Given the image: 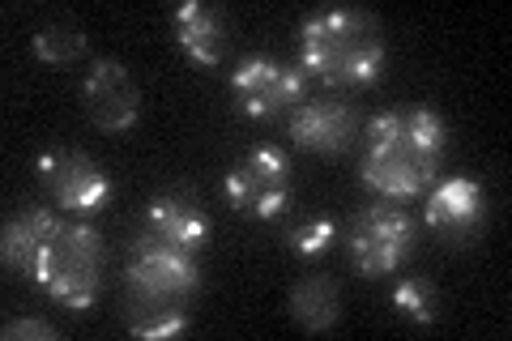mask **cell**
Instances as JSON below:
<instances>
[{"label": "cell", "mask_w": 512, "mask_h": 341, "mask_svg": "<svg viewBox=\"0 0 512 341\" xmlns=\"http://www.w3.org/2000/svg\"><path fill=\"white\" fill-rule=\"evenodd\" d=\"M201 286V265L197 252L175 248V243L141 231L128 243L124 256V295L133 299H163V303H184L197 295Z\"/></svg>", "instance_id": "obj_4"}, {"label": "cell", "mask_w": 512, "mask_h": 341, "mask_svg": "<svg viewBox=\"0 0 512 341\" xmlns=\"http://www.w3.org/2000/svg\"><path fill=\"white\" fill-rule=\"evenodd\" d=\"M35 56L43 64H52V69H64V64H77L90 56V35L73 22H52L35 35Z\"/></svg>", "instance_id": "obj_17"}, {"label": "cell", "mask_w": 512, "mask_h": 341, "mask_svg": "<svg viewBox=\"0 0 512 341\" xmlns=\"http://www.w3.org/2000/svg\"><path fill=\"white\" fill-rule=\"evenodd\" d=\"M448 150V128L431 107L380 111L367 124L359 180L384 201L427 197Z\"/></svg>", "instance_id": "obj_1"}, {"label": "cell", "mask_w": 512, "mask_h": 341, "mask_svg": "<svg viewBox=\"0 0 512 341\" xmlns=\"http://www.w3.org/2000/svg\"><path fill=\"white\" fill-rule=\"evenodd\" d=\"M231 94L248 120L269 124L291 116L308 99V77L299 64H286L278 56H244L231 73Z\"/></svg>", "instance_id": "obj_7"}, {"label": "cell", "mask_w": 512, "mask_h": 341, "mask_svg": "<svg viewBox=\"0 0 512 341\" xmlns=\"http://www.w3.org/2000/svg\"><path fill=\"white\" fill-rule=\"evenodd\" d=\"M35 171H39V184L52 192V201L64 205L69 214L90 218L111 201L107 171L82 150H43Z\"/></svg>", "instance_id": "obj_8"}, {"label": "cell", "mask_w": 512, "mask_h": 341, "mask_svg": "<svg viewBox=\"0 0 512 341\" xmlns=\"http://www.w3.org/2000/svg\"><path fill=\"white\" fill-rule=\"evenodd\" d=\"M146 231L175 243V248H188V252H201L210 243V218H205L201 201L184 188H167L150 197L146 205Z\"/></svg>", "instance_id": "obj_12"}, {"label": "cell", "mask_w": 512, "mask_h": 341, "mask_svg": "<svg viewBox=\"0 0 512 341\" xmlns=\"http://www.w3.org/2000/svg\"><path fill=\"white\" fill-rule=\"evenodd\" d=\"M419 243V226L397 201H380L350 222L346 231V252L363 278H389L414 256Z\"/></svg>", "instance_id": "obj_5"}, {"label": "cell", "mask_w": 512, "mask_h": 341, "mask_svg": "<svg viewBox=\"0 0 512 341\" xmlns=\"http://www.w3.org/2000/svg\"><path fill=\"white\" fill-rule=\"evenodd\" d=\"M227 39H231V26L222 9L201 5V0H188V5L175 9V43H180V52L192 64L218 69L222 56H227Z\"/></svg>", "instance_id": "obj_13"}, {"label": "cell", "mask_w": 512, "mask_h": 341, "mask_svg": "<svg viewBox=\"0 0 512 341\" xmlns=\"http://www.w3.org/2000/svg\"><path fill=\"white\" fill-rule=\"evenodd\" d=\"M56 226H60V218L47 205H22L18 214H9L5 231H0V256H5V269L35 278V265H39V256L47 248V239L56 235Z\"/></svg>", "instance_id": "obj_14"}, {"label": "cell", "mask_w": 512, "mask_h": 341, "mask_svg": "<svg viewBox=\"0 0 512 341\" xmlns=\"http://www.w3.org/2000/svg\"><path fill=\"white\" fill-rule=\"evenodd\" d=\"M82 111L99 133H128L141 120V90L120 60H94L82 77Z\"/></svg>", "instance_id": "obj_9"}, {"label": "cell", "mask_w": 512, "mask_h": 341, "mask_svg": "<svg viewBox=\"0 0 512 341\" xmlns=\"http://www.w3.org/2000/svg\"><path fill=\"white\" fill-rule=\"evenodd\" d=\"M286 307H291V316L308 333H325L342 316V290H338V282H333L329 273H303V278L291 286Z\"/></svg>", "instance_id": "obj_15"}, {"label": "cell", "mask_w": 512, "mask_h": 341, "mask_svg": "<svg viewBox=\"0 0 512 341\" xmlns=\"http://www.w3.org/2000/svg\"><path fill=\"white\" fill-rule=\"evenodd\" d=\"M389 303H393V312L406 316L410 324H436V316H440L436 286H431L427 278H419V273H406V278L393 286Z\"/></svg>", "instance_id": "obj_18"}, {"label": "cell", "mask_w": 512, "mask_h": 341, "mask_svg": "<svg viewBox=\"0 0 512 341\" xmlns=\"http://www.w3.org/2000/svg\"><path fill=\"white\" fill-rule=\"evenodd\" d=\"M5 341H56V324L35 320V316H18V320H5Z\"/></svg>", "instance_id": "obj_20"}, {"label": "cell", "mask_w": 512, "mask_h": 341, "mask_svg": "<svg viewBox=\"0 0 512 341\" xmlns=\"http://www.w3.org/2000/svg\"><path fill=\"white\" fill-rule=\"evenodd\" d=\"M35 282L69 312H90L107 282V243L90 222H60L35 265Z\"/></svg>", "instance_id": "obj_3"}, {"label": "cell", "mask_w": 512, "mask_h": 341, "mask_svg": "<svg viewBox=\"0 0 512 341\" xmlns=\"http://www.w3.org/2000/svg\"><path fill=\"white\" fill-rule=\"evenodd\" d=\"M384 30L363 9H316L299 26V69L329 90H367L384 73Z\"/></svg>", "instance_id": "obj_2"}, {"label": "cell", "mask_w": 512, "mask_h": 341, "mask_svg": "<svg viewBox=\"0 0 512 341\" xmlns=\"http://www.w3.org/2000/svg\"><path fill=\"white\" fill-rule=\"evenodd\" d=\"M222 192H227V205L239 218L252 222H274L286 214L291 205V162L278 145H252V150L235 162L222 180Z\"/></svg>", "instance_id": "obj_6"}, {"label": "cell", "mask_w": 512, "mask_h": 341, "mask_svg": "<svg viewBox=\"0 0 512 341\" xmlns=\"http://www.w3.org/2000/svg\"><path fill=\"white\" fill-rule=\"evenodd\" d=\"M286 133L308 154H342L359 137V111L338 94H312L286 116Z\"/></svg>", "instance_id": "obj_11"}, {"label": "cell", "mask_w": 512, "mask_h": 341, "mask_svg": "<svg viewBox=\"0 0 512 341\" xmlns=\"http://www.w3.org/2000/svg\"><path fill=\"white\" fill-rule=\"evenodd\" d=\"M286 243H291V252L303 256V261H316V256H325L333 243H338V222L333 218H308L286 235Z\"/></svg>", "instance_id": "obj_19"}, {"label": "cell", "mask_w": 512, "mask_h": 341, "mask_svg": "<svg viewBox=\"0 0 512 341\" xmlns=\"http://www.w3.org/2000/svg\"><path fill=\"white\" fill-rule=\"evenodd\" d=\"M423 222H427V231L444 243H470L487 222L483 184L470 180V175H448V180L431 184L427 205H423Z\"/></svg>", "instance_id": "obj_10"}, {"label": "cell", "mask_w": 512, "mask_h": 341, "mask_svg": "<svg viewBox=\"0 0 512 341\" xmlns=\"http://www.w3.org/2000/svg\"><path fill=\"white\" fill-rule=\"evenodd\" d=\"M124 324L133 337H150V341H163V337H180L192 329V316L184 303H163V299H133L124 295Z\"/></svg>", "instance_id": "obj_16"}]
</instances>
